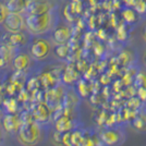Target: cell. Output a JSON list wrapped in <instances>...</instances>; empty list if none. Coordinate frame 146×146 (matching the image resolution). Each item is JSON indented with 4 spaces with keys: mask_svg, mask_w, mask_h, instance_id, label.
I'll return each instance as SVG.
<instances>
[{
    "mask_svg": "<svg viewBox=\"0 0 146 146\" xmlns=\"http://www.w3.org/2000/svg\"><path fill=\"white\" fill-rule=\"evenodd\" d=\"M19 142L24 146H34L39 142L40 139V129L39 125L34 121L22 122L18 131Z\"/></svg>",
    "mask_w": 146,
    "mask_h": 146,
    "instance_id": "1",
    "label": "cell"
},
{
    "mask_svg": "<svg viewBox=\"0 0 146 146\" xmlns=\"http://www.w3.org/2000/svg\"><path fill=\"white\" fill-rule=\"evenodd\" d=\"M51 7L52 6L48 1L33 0V1H29V5L26 7V11L30 15H40V14L48 13Z\"/></svg>",
    "mask_w": 146,
    "mask_h": 146,
    "instance_id": "6",
    "label": "cell"
},
{
    "mask_svg": "<svg viewBox=\"0 0 146 146\" xmlns=\"http://www.w3.org/2000/svg\"><path fill=\"white\" fill-rule=\"evenodd\" d=\"M8 10H7V7H3L0 3V23L5 22L7 15H8Z\"/></svg>",
    "mask_w": 146,
    "mask_h": 146,
    "instance_id": "18",
    "label": "cell"
},
{
    "mask_svg": "<svg viewBox=\"0 0 146 146\" xmlns=\"http://www.w3.org/2000/svg\"><path fill=\"white\" fill-rule=\"evenodd\" d=\"M56 128L57 131L59 133H63V132H67L70 129L72 128V121L69 117H61L60 119L57 121L56 124Z\"/></svg>",
    "mask_w": 146,
    "mask_h": 146,
    "instance_id": "13",
    "label": "cell"
},
{
    "mask_svg": "<svg viewBox=\"0 0 146 146\" xmlns=\"http://www.w3.org/2000/svg\"><path fill=\"white\" fill-rule=\"evenodd\" d=\"M11 49L7 45H1L0 46V68H3L9 64L11 61Z\"/></svg>",
    "mask_w": 146,
    "mask_h": 146,
    "instance_id": "12",
    "label": "cell"
},
{
    "mask_svg": "<svg viewBox=\"0 0 146 146\" xmlns=\"http://www.w3.org/2000/svg\"><path fill=\"white\" fill-rule=\"evenodd\" d=\"M139 95H140L141 99H146V87H142L139 91Z\"/></svg>",
    "mask_w": 146,
    "mask_h": 146,
    "instance_id": "19",
    "label": "cell"
},
{
    "mask_svg": "<svg viewBox=\"0 0 146 146\" xmlns=\"http://www.w3.org/2000/svg\"><path fill=\"white\" fill-rule=\"evenodd\" d=\"M56 54H57L58 57H60V58H66L68 55V46L66 44L58 45V47L56 49Z\"/></svg>",
    "mask_w": 146,
    "mask_h": 146,
    "instance_id": "16",
    "label": "cell"
},
{
    "mask_svg": "<svg viewBox=\"0 0 146 146\" xmlns=\"http://www.w3.org/2000/svg\"><path fill=\"white\" fill-rule=\"evenodd\" d=\"M27 5L29 0H8L6 7L9 13H21L26 10Z\"/></svg>",
    "mask_w": 146,
    "mask_h": 146,
    "instance_id": "9",
    "label": "cell"
},
{
    "mask_svg": "<svg viewBox=\"0 0 146 146\" xmlns=\"http://www.w3.org/2000/svg\"><path fill=\"white\" fill-rule=\"evenodd\" d=\"M132 127L137 131H145L146 130V115H140L135 117L132 122Z\"/></svg>",
    "mask_w": 146,
    "mask_h": 146,
    "instance_id": "15",
    "label": "cell"
},
{
    "mask_svg": "<svg viewBox=\"0 0 146 146\" xmlns=\"http://www.w3.org/2000/svg\"><path fill=\"white\" fill-rule=\"evenodd\" d=\"M100 139L106 145L116 146L121 144L124 141V135L121 131H118V130H106L102 132Z\"/></svg>",
    "mask_w": 146,
    "mask_h": 146,
    "instance_id": "5",
    "label": "cell"
},
{
    "mask_svg": "<svg viewBox=\"0 0 146 146\" xmlns=\"http://www.w3.org/2000/svg\"><path fill=\"white\" fill-rule=\"evenodd\" d=\"M144 60H145V66H146V55H145V58H144Z\"/></svg>",
    "mask_w": 146,
    "mask_h": 146,
    "instance_id": "22",
    "label": "cell"
},
{
    "mask_svg": "<svg viewBox=\"0 0 146 146\" xmlns=\"http://www.w3.org/2000/svg\"><path fill=\"white\" fill-rule=\"evenodd\" d=\"M71 143H72V146H79V145H82L83 143H84V141L82 139V136H81V134L78 133V132H75V133L71 134Z\"/></svg>",
    "mask_w": 146,
    "mask_h": 146,
    "instance_id": "17",
    "label": "cell"
},
{
    "mask_svg": "<svg viewBox=\"0 0 146 146\" xmlns=\"http://www.w3.org/2000/svg\"><path fill=\"white\" fill-rule=\"evenodd\" d=\"M25 43H26V38L21 32L11 33V35L9 36V44L11 46H22Z\"/></svg>",
    "mask_w": 146,
    "mask_h": 146,
    "instance_id": "14",
    "label": "cell"
},
{
    "mask_svg": "<svg viewBox=\"0 0 146 146\" xmlns=\"http://www.w3.org/2000/svg\"><path fill=\"white\" fill-rule=\"evenodd\" d=\"M25 24L31 33L42 34L50 29L51 15L49 14V12L40 15H29L25 20Z\"/></svg>",
    "mask_w": 146,
    "mask_h": 146,
    "instance_id": "2",
    "label": "cell"
},
{
    "mask_svg": "<svg viewBox=\"0 0 146 146\" xmlns=\"http://www.w3.org/2000/svg\"><path fill=\"white\" fill-rule=\"evenodd\" d=\"M83 146H95V144L92 140H87L83 143Z\"/></svg>",
    "mask_w": 146,
    "mask_h": 146,
    "instance_id": "20",
    "label": "cell"
},
{
    "mask_svg": "<svg viewBox=\"0 0 146 146\" xmlns=\"http://www.w3.org/2000/svg\"><path fill=\"white\" fill-rule=\"evenodd\" d=\"M50 116V110L46 104H39L36 108L34 109L33 117L38 122H45Z\"/></svg>",
    "mask_w": 146,
    "mask_h": 146,
    "instance_id": "10",
    "label": "cell"
},
{
    "mask_svg": "<svg viewBox=\"0 0 146 146\" xmlns=\"http://www.w3.org/2000/svg\"><path fill=\"white\" fill-rule=\"evenodd\" d=\"M2 124L7 133H18L19 128L21 127L22 123L19 120L18 117L13 116V115H8L3 118Z\"/></svg>",
    "mask_w": 146,
    "mask_h": 146,
    "instance_id": "7",
    "label": "cell"
},
{
    "mask_svg": "<svg viewBox=\"0 0 146 146\" xmlns=\"http://www.w3.org/2000/svg\"><path fill=\"white\" fill-rule=\"evenodd\" d=\"M5 27L11 33L21 32L24 25L23 17L20 13H8L6 20H5Z\"/></svg>",
    "mask_w": 146,
    "mask_h": 146,
    "instance_id": "4",
    "label": "cell"
},
{
    "mask_svg": "<svg viewBox=\"0 0 146 146\" xmlns=\"http://www.w3.org/2000/svg\"><path fill=\"white\" fill-rule=\"evenodd\" d=\"M50 50H51V46H50V43L48 40L37 39L33 43L32 47H31V55L33 56L35 59L42 60V59H45L49 55Z\"/></svg>",
    "mask_w": 146,
    "mask_h": 146,
    "instance_id": "3",
    "label": "cell"
},
{
    "mask_svg": "<svg viewBox=\"0 0 146 146\" xmlns=\"http://www.w3.org/2000/svg\"><path fill=\"white\" fill-rule=\"evenodd\" d=\"M30 63H31L30 57H29V55H26V54H19L18 56H15L13 58V61H12L13 68L17 71H20V72L27 70V68L30 67Z\"/></svg>",
    "mask_w": 146,
    "mask_h": 146,
    "instance_id": "8",
    "label": "cell"
},
{
    "mask_svg": "<svg viewBox=\"0 0 146 146\" xmlns=\"http://www.w3.org/2000/svg\"><path fill=\"white\" fill-rule=\"evenodd\" d=\"M71 36V32L66 26H61L59 29H57L54 34V40L58 45L66 44L69 40V38Z\"/></svg>",
    "mask_w": 146,
    "mask_h": 146,
    "instance_id": "11",
    "label": "cell"
},
{
    "mask_svg": "<svg viewBox=\"0 0 146 146\" xmlns=\"http://www.w3.org/2000/svg\"><path fill=\"white\" fill-rule=\"evenodd\" d=\"M143 35H144V39H145V42H146V24H145V26H144V30H143Z\"/></svg>",
    "mask_w": 146,
    "mask_h": 146,
    "instance_id": "21",
    "label": "cell"
}]
</instances>
